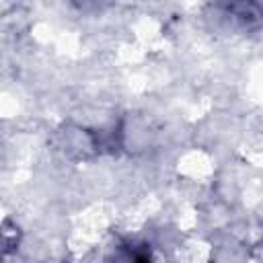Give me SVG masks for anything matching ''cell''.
Instances as JSON below:
<instances>
[{
    "label": "cell",
    "mask_w": 263,
    "mask_h": 263,
    "mask_svg": "<svg viewBox=\"0 0 263 263\" xmlns=\"http://www.w3.org/2000/svg\"><path fill=\"white\" fill-rule=\"evenodd\" d=\"M21 245V230L12 220H4L2 222V247H4V255L16 251Z\"/></svg>",
    "instance_id": "2"
},
{
    "label": "cell",
    "mask_w": 263,
    "mask_h": 263,
    "mask_svg": "<svg viewBox=\"0 0 263 263\" xmlns=\"http://www.w3.org/2000/svg\"><path fill=\"white\" fill-rule=\"evenodd\" d=\"M214 16L230 31L251 33L263 27V2L259 0H212Z\"/></svg>",
    "instance_id": "1"
}]
</instances>
